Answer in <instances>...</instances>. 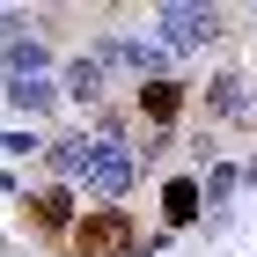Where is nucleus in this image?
Masks as SVG:
<instances>
[{
    "mask_svg": "<svg viewBox=\"0 0 257 257\" xmlns=\"http://www.w3.org/2000/svg\"><path fill=\"white\" fill-rule=\"evenodd\" d=\"M74 257H140V235L118 206H96L88 220H74Z\"/></svg>",
    "mask_w": 257,
    "mask_h": 257,
    "instance_id": "f257e3e1",
    "label": "nucleus"
},
{
    "mask_svg": "<svg viewBox=\"0 0 257 257\" xmlns=\"http://www.w3.org/2000/svg\"><path fill=\"white\" fill-rule=\"evenodd\" d=\"M155 30H162V52H206V44L220 37V8H162L155 15Z\"/></svg>",
    "mask_w": 257,
    "mask_h": 257,
    "instance_id": "f03ea898",
    "label": "nucleus"
},
{
    "mask_svg": "<svg viewBox=\"0 0 257 257\" xmlns=\"http://www.w3.org/2000/svg\"><path fill=\"white\" fill-rule=\"evenodd\" d=\"M81 184L110 206V198H125V191L140 184V155H133V147H118V140H96V162H88V177H81Z\"/></svg>",
    "mask_w": 257,
    "mask_h": 257,
    "instance_id": "7ed1b4c3",
    "label": "nucleus"
},
{
    "mask_svg": "<svg viewBox=\"0 0 257 257\" xmlns=\"http://www.w3.org/2000/svg\"><path fill=\"white\" fill-rule=\"evenodd\" d=\"M66 88H74V103H103L110 96V59L103 52H74L66 59Z\"/></svg>",
    "mask_w": 257,
    "mask_h": 257,
    "instance_id": "20e7f679",
    "label": "nucleus"
},
{
    "mask_svg": "<svg viewBox=\"0 0 257 257\" xmlns=\"http://www.w3.org/2000/svg\"><path fill=\"white\" fill-rule=\"evenodd\" d=\"M110 66H133V74H155V81H169L162 74V44H147V37H103L96 44Z\"/></svg>",
    "mask_w": 257,
    "mask_h": 257,
    "instance_id": "39448f33",
    "label": "nucleus"
},
{
    "mask_svg": "<svg viewBox=\"0 0 257 257\" xmlns=\"http://www.w3.org/2000/svg\"><path fill=\"white\" fill-rule=\"evenodd\" d=\"M8 103H15L22 118H44V110H59V81L37 74V81H8Z\"/></svg>",
    "mask_w": 257,
    "mask_h": 257,
    "instance_id": "423d86ee",
    "label": "nucleus"
},
{
    "mask_svg": "<svg viewBox=\"0 0 257 257\" xmlns=\"http://www.w3.org/2000/svg\"><path fill=\"white\" fill-rule=\"evenodd\" d=\"M206 110H213V118H250V88H242V74H213V81H206Z\"/></svg>",
    "mask_w": 257,
    "mask_h": 257,
    "instance_id": "0eeeda50",
    "label": "nucleus"
},
{
    "mask_svg": "<svg viewBox=\"0 0 257 257\" xmlns=\"http://www.w3.org/2000/svg\"><path fill=\"white\" fill-rule=\"evenodd\" d=\"M44 155H52V169H59V177H88V162H96V133H74V140H52V147H44Z\"/></svg>",
    "mask_w": 257,
    "mask_h": 257,
    "instance_id": "6e6552de",
    "label": "nucleus"
},
{
    "mask_svg": "<svg viewBox=\"0 0 257 257\" xmlns=\"http://www.w3.org/2000/svg\"><path fill=\"white\" fill-rule=\"evenodd\" d=\"M0 74H8V81H37L44 74V44L37 37H8V44H0Z\"/></svg>",
    "mask_w": 257,
    "mask_h": 257,
    "instance_id": "1a4fd4ad",
    "label": "nucleus"
},
{
    "mask_svg": "<svg viewBox=\"0 0 257 257\" xmlns=\"http://www.w3.org/2000/svg\"><path fill=\"white\" fill-rule=\"evenodd\" d=\"M140 110H147L155 125H169L184 110V88H177V81H147V88H140Z\"/></svg>",
    "mask_w": 257,
    "mask_h": 257,
    "instance_id": "9d476101",
    "label": "nucleus"
},
{
    "mask_svg": "<svg viewBox=\"0 0 257 257\" xmlns=\"http://www.w3.org/2000/svg\"><path fill=\"white\" fill-rule=\"evenodd\" d=\"M198 206H206V191H198L191 177H177V184H169V191H162V213H169V228H184V220H191Z\"/></svg>",
    "mask_w": 257,
    "mask_h": 257,
    "instance_id": "9b49d317",
    "label": "nucleus"
},
{
    "mask_svg": "<svg viewBox=\"0 0 257 257\" xmlns=\"http://www.w3.org/2000/svg\"><path fill=\"white\" fill-rule=\"evenodd\" d=\"M30 206H37V220H52V228H59V220H74V206H66V191H37Z\"/></svg>",
    "mask_w": 257,
    "mask_h": 257,
    "instance_id": "f8f14e48",
    "label": "nucleus"
},
{
    "mask_svg": "<svg viewBox=\"0 0 257 257\" xmlns=\"http://www.w3.org/2000/svg\"><path fill=\"white\" fill-rule=\"evenodd\" d=\"M235 191H242V169H228V162H220L213 177H206V198L220 206V198H235Z\"/></svg>",
    "mask_w": 257,
    "mask_h": 257,
    "instance_id": "ddd939ff",
    "label": "nucleus"
},
{
    "mask_svg": "<svg viewBox=\"0 0 257 257\" xmlns=\"http://www.w3.org/2000/svg\"><path fill=\"white\" fill-rule=\"evenodd\" d=\"M0 22H8V15H0Z\"/></svg>",
    "mask_w": 257,
    "mask_h": 257,
    "instance_id": "4468645a",
    "label": "nucleus"
}]
</instances>
